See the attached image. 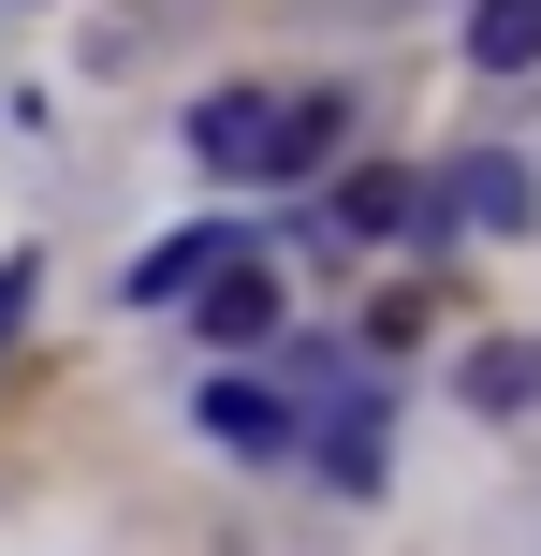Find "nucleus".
<instances>
[{"label": "nucleus", "mask_w": 541, "mask_h": 556, "mask_svg": "<svg viewBox=\"0 0 541 556\" xmlns=\"http://www.w3.org/2000/svg\"><path fill=\"white\" fill-rule=\"evenodd\" d=\"M468 410H541V337H484V352H468Z\"/></svg>", "instance_id": "nucleus-6"}, {"label": "nucleus", "mask_w": 541, "mask_h": 556, "mask_svg": "<svg viewBox=\"0 0 541 556\" xmlns=\"http://www.w3.org/2000/svg\"><path fill=\"white\" fill-rule=\"evenodd\" d=\"M29 278L44 264H0V352H15V323H29Z\"/></svg>", "instance_id": "nucleus-10"}, {"label": "nucleus", "mask_w": 541, "mask_h": 556, "mask_svg": "<svg viewBox=\"0 0 541 556\" xmlns=\"http://www.w3.org/2000/svg\"><path fill=\"white\" fill-rule=\"evenodd\" d=\"M468 59L484 74H541V0H468Z\"/></svg>", "instance_id": "nucleus-7"}, {"label": "nucleus", "mask_w": 541, "mask_h": 556, "mask_svg": "<svg viewBox=\"0 0 541 556\" xmlns=\"http://www.w3.org/2000/svg\"><path fill=\"white\" fill-rule=\"evenodd\" d=\"M205 425H220L234 454H293V440H308V410H293L279 381H205Z\"/></svg>", "instance_id": "nucleus-3"}, {"label": "nucleus", "mask_w": 541, "mask_h": 556, "mask_svg": "<svg viewBox=\"0 0 541 556\" xmlns=\"http://www.w3.org/2000/svg\"><path fill=\"white\" fill-rule=\"evenodd\" d=\"M439 220H454V235H527V220H541V191H527V162L468 147V162L439 176Z\"/></svg>", "instance_id": "nucleus-2"}, {"label": "nucleus", "mask_w": 541, "mask_h": 556, "mask_svg": "<svg viewBox=\"0 0 541 556\" xmlns=\"http://www.w3.org/2000/svg\"><path fill=\"white\" fill-rule=\"evenodd\" d=\"M410 220H425L410 176H351V191H337V235H410Z\"/></svg>", "instance_id": "nucleus-9"}, {"label": "nucleus", "mask_w": 541, "mask_h": 556, "mask_svg": "<svg viewBox=\"0 0 541 556\" xmlns=\"http://www.w3.org/2000/svg\"><path fill=\"white\" fill-rule=\"evenodd\" d=\"M322 469H337L351 498L381 483V395H337V410H322Z\"/></svg>", "instance_id": "nucleus-8"}, {"label": "nucleus", "mask_w": 541, "mask_h": 556, "mask_svg": "<svg viewBox=\"0 0 541 556\" xmlns=\"http://www.w3.org/2000/svg\"><path fill=\"white\" fill-rule=\"evenodd\" d=\"M337 88H220V103H191V162H220V176H308V162H337Z\"/></svg>", "instance_id": "nucleus-1"}, {"label": "nucleus", "mask_w": 541, "mask_h": 556, "mask_svg": "<svg viewBox=\"0 0 541 556\" xmlns=\"http://www.w3.org/2000/svg\"><path fill=\"white\" fill-rule=\"evenodd\" d=\"M191 307H205V337H220V352H249V337H279V278H263V250H249V264H220V278L191 293Z\"/></svg>", "instance_id": "nucleus-4"}, {"label": "nucleus", "mask_w": 541, "mask_h": 556, "mask_svg": "<svg viewBox=\"0 0 541 556\" xmlns=\"http://www.w3.org/2000/svg\"><path fill=\"white\" fill-rule=\"evenodd\" d=\"M220 264H249V235H176V250H146V264H132V293H146V307H191Z\"/></svg>", "instance_id": "nucleus-5"}]
</instances>
